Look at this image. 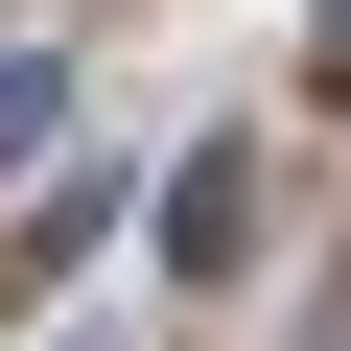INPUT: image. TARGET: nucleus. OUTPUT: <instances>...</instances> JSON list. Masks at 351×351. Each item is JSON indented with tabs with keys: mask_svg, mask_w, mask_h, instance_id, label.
<instances>
[{
	"mask_svg": "<svg viewBox=\"0 0 351 351\" xmlns=\"http://www.w3.org/2000/svg\"><path fill=\"white\" fill-rule=\"evenodd\" d=\"M47 141H71V71L24 47V71H0V188H24V164H47Z\"/></svg>",
	"mask_w": 351,
	"mask_h": 351,
	"instance_id": "nucleus-1",
	"label": "nucleus"
},
{
	"mask_svg": "<svg viewBox=\"0 0 351 351\" xmlns=\"http://www.w3.org/2000/svg\"><path fill=\"white\" fill-rule=\"evenodd\" d=\"M304 94H328V117H351V0H328V24H304Z\"/></svg>",
	"mask_w": 351,
	"mask_h": 351,
	"instance_id": "nucleus-2",
	"label": "nucleus"
}]
</instances>
